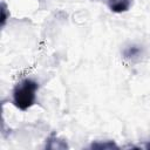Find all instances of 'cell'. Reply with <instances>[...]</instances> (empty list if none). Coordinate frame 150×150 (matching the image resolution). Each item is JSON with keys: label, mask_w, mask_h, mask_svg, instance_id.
<instances>
[{"label": "cell", "mask_w": 150, "mask_h": 150, "mask_svg": "<svg viewBox=\"0 0 150 150\" xmlns=\"http://www.w3.org/2000/svg\"><path fill=\"white\" fill-rule=\"evenodd\" d=\"M39 84L33 79H22L13 89V104L20 110H27L34 105Z\"/></svg>", "instance_id": "1"}, {"label": "cell", "mask_w": 150, "mask_h": 150, "mask_svg": "<svg viewBox=\"0 0 150 150\" xmlns=\"http://www.w3.org/2000/svg\"><path fill=\"white\" fill-rule=\"evenodd\" d=\"M108 8L114 13H124L132 6V0H104Z\"/></svg>", "instance_id": "3"}, {"label": "cell", "mask_w": 150, "mask_h": 150, "mask_svg": "<svg viewBox=\"0 0 150 150\" xmlns=\"http://www.w3.org/2000/svg\"><path fill=\"white\" fill-rule=\"evenodd\" d=\"M91 148H100V149H111V148H117V145L112 142L107 141L105 143H93Z\"/></svg>", "instance_id": "4"}, {"label": "cell", "mask_w": 150, "mask_h": 150, "mask_svg": "<svg viewBox=\"0 0 150 150\" xmlns=\"http://www.w3.org/2000/svg\"><path fill=\"white\" fill-rule=\"evenodd\" d=\"M122 55L125 60L131 61V62H136V61H139L142 59V56L144 55V48L141 45L130 43L123 48Z\"/></svg>", "instance_id": "2"}, {"label": "cell", "mask_w": 150, "mask_h": 150, "mask_svg": "<svg viewBox=\"0 0 150 150\" xmlns=\"http://www.w3.org/2000/svg\"><path fill=\"white\" fill-rule=\"evenodd\" d=\"M7 20V15H6V6L2 4L1 5V26H4L6 23Z\"/></svg>", "instance_id": "5"}]
</instances>
